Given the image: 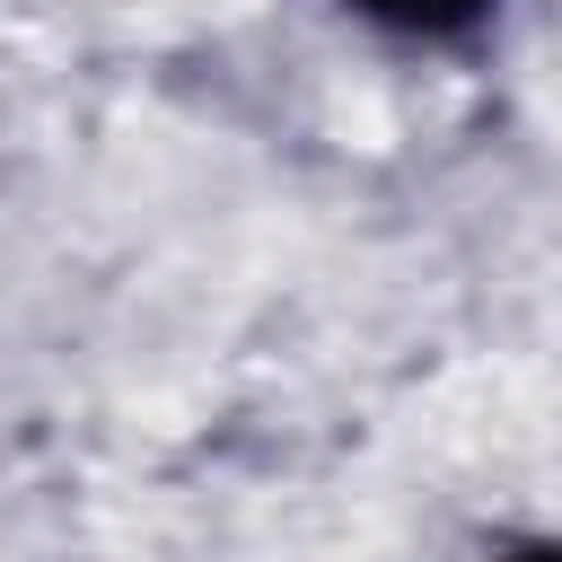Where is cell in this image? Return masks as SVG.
<instances>
[{"label":"cell","mask_w":562,"mask_h":562,"mask_svg":"<svg viewBox=\"0 0 562 562\" xmlns=\"http://www.w3.org/2000/svg\"><path fill=\"white\" fill-rule=\"evenodd\" d=\"M483 562H562V536H518V544H501Z\"/></svg>","instance_id":"7a4b0ae2"},{"label":"cell","mask_w":562,"mask_h":562,"mask_svg":"<svg viewBox=\"0 0 562 562\" xmlns=\"http://www.w3.org/2000/svg\"><path fill=\"white\" fill-rule=\"evenodd\" d=\"M342 9L395 44H474L501 18V0H342Z\"/></svg>","instance_id":"6da1fadb"}]
</instances>
